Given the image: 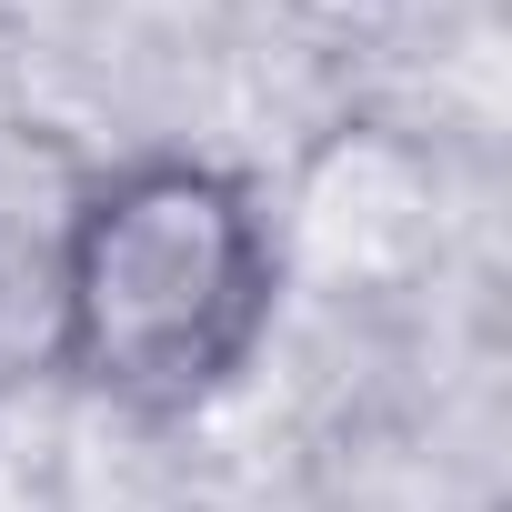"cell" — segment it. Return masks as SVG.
<instances>
[{"mask_svg":"<svg viewBox=\"0 0 512 512\" xmlns=\"http://www.w3.org/2000/svg\"><path fill=\"white\" fill-rule=\"evenodd\" d=\"M282 322V221L211 151H121L51 211V382L121 422H191Z\"/></svg>","mask_w":512,"mask_h":512,"instance_id":"obj_1","label":"cell"},{"mask_svg":"<svg viewBox=\"0 0 512 512\" xmlns=\"http://www.w3.org/2000/svg\"><path fill=\"white\" fill-rule=\"evenodd\" d=\"M51 201L0 181V402L51 372Z\"/></svg>","mask_w":512,"mask_h":512,"instance_id":"obj_2","label":"cell"}]
</instances>
